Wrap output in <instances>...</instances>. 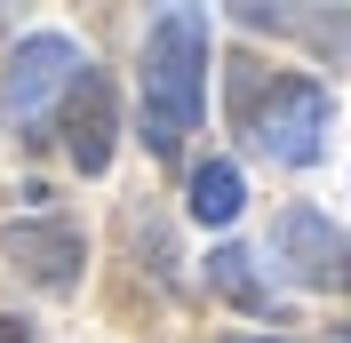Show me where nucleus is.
I'll use <instances>...</instances> for the list:
<instances>
[{"label":"nucleus","instance_id":"0eeeda50","mask_svg":"<svg viewBox=\"0 0 351 343\" xmlns=\"http://www.w3.org/2000/svg\"><path fill=\"white\" fill-rule=\"evenodd\" d=\"M232 16L247 32H280V40H311L319 56H351V16H311V8H263V0H232Z\"/></svg>","mask_w":351,"mask_h":343},{"label":"nucleus","instance_id":"7ed1b4c3","mask_svg":"<svg viewBox=\"0 0 351 343\" xmlns=\"http://www.w3.org/2000/svg\"><path fill=\"white\" fill-rule=\"evenodd\" d=\"M271 263H280L287 287H304V296H351V232L335 224V215L319 208H280L271 215Z\"/></svg>","mask_w":351,"mask_h":343},{"label":"nucleus","instance_id":"f8f14e48","mask_svg":"<svg viewBox=\"0 0 351 343\" xmlns=\"http://www.w3.org/2000/svg\"><path fill=\"white\" fill-rule=\"evenodd\" d=\"M335 335H343V343H351V327H335Z\"/></svg>","mask_w":351,"mask_h":343},{"label":"nucleus","instance_id":"20e7f679","mask_svg":"<svg viewBox=\"0 0 351 343\" xmlns=\"http://www.w3.org/2000/svg\"><path fill=\"white\" fill-rule=\"evenodd\" d=\"M0 256L16 263L40 296H72L88 279V239L64 215H8V224H0Z\"/></svg>","mask_w":351,"mask_h":343},{"label":"nucleus","instance_id":"1a4fd4ad","mask_svg":"<svg viewBox=\"0 0 351 343\" xmlns=\"http://www.w3.org/2000/svg\"><path fill=\"white\" fill-rule=\"evenodd\" d=\"M184 208H192V224H232V215L247 208V184H240V168H232V160H199L192 168V200H184Z\"/></svg>","mask_w":351,"mask_h":343},{"label":"nucleus","instance_id":"423d86ee","mask_svg":"<svg viewBox=\"0 0 351 343\" xmlns=\"http://www.w3.org/2000/svg\"><path fill=\"white\" fill-rule=\"evenodd\" d=\"M72 72H80V48L64 32H24L16 56H8V104H16V120H40L72 88Z\"/></svg>","mask_w":351,"mask_h":343},{"label":"nucleus","instance_id":"39448f33","mask_svg":"<svg viewBox=\"0 0 351 343\" xmlns=\"http://www.w3.org/2000/svg\"><path fill=\"white\" fill-rule=\"evenodd\" d=\"M112 144H120V96H112V80L80 56V72H72V88H64V152H72L80 176H104Z\"/></svg>","mask_w":351,"mask_h":343},{"label":"nucleus","instance_id":"f03ea898","mask_svg":"<svg viewBox=\"0 0 351 343\" xmlns=\"http://www.w3.org/2000/svg\"><path fill=\"white\" fill-rule=\"evenodd\" d=\"M232 120L247 128V144L280 168H311L328 152V128H335V104L311 72H280L263 80V64L232 56Z\"/></svg>","mask_w":351,"mask_h":343},{"label":"nucleus","instance_id":"9d476101","mask_svg":"<svg viewBox=\"0 0 351 343\" xmlns=\"http://www.w3.org/2000/svg\"><path fill=\"white\" fill-rule=\"evenodd\" d=\"M0 343H32V327H24V320H0Z\"/></svg>","mask_w":351,"mask_h":343},{"label":"nucleus","instance_id":"f257e3e1","mask_svg":"<svg viewBox=\"0 0 351 343\" xmlns=\"http://www.w3.org/2000/svg\"><path fill=\"white\" fill-rule=\"evenodd\" d=\"M208 64H216L208 8H160L144 24V144H152V160H176L184 136L199 128Z\"/></svg>","mask_w":351,"mask_h":343},{"label":"nucleus","instance_id":"6e6552de","mask_svg":"<svg viewBox=\"0 0 351 343\" xmlns=\"http://www.w3.org/2000/svg\"><path fill=\"white\" fill-rule=\"evenodd\" d=\"M208 287H216L232 311H247V320H280L271 279L256 272V256H247V248H208Z\"/></svg>","mask_w":351,"mask_h":343},{"label":"nucleus","instance_id":"9b49d317","mask_svg":"<svg viewBox=\"0 0 351 343\" xmlns=\"http://www.w3.org/2000/svg\"><path fill=\"white\" fill-rule=\"evenodd\" d=\"M232 343H287V335H232Z\"/></svg>","mask_w":351,"mask_h":343}]
</instances>
